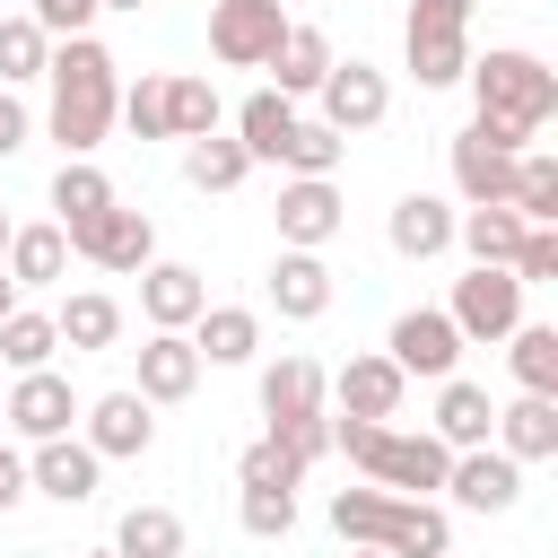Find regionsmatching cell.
I'll return each mask as SVG.
<instances>
[{"instance_id": "obj_22", "label": "cell", "mask_w": 558, "mask_h": 558, "mask_svg": "<svg viewBox=\"0 0 558 558\" xmlns=\"http://www.w3.org/2000/svg\"><path fill=\"white\" fill-rule=\"evenodd\" d=\"M488 427H497V401H488V384H471V375H445V384H436V418H427V436H436L445 453H471V445H488Z\"/></svg>"}, {"instance_id": "obj_49", "label": "cell", "mask_w": 558, "mask_h": 558, "mask_svg": "<svg viewBox=\"0 0 558 558\" xmlns=\"http://www.w3.org/2000/svg\"><path fill=\"white\" fill-rule=\"evenodd\" d=\"M96 9H122V17H131V9H148V0H96Z\"/></svg>"}, {"instance_id": "obj_24", "label": "cell", "mask_w": 558, "mask_h": 558, "mask_svg": "<svg viewBox=\"0 0 558 558\" xmlns=\"http://www.w3.org/2000/svg\"><path fill=\"white\" fill-rule=\"evenodd\" d=\"M270 305H279V323L331 314V262H323V253H279V262H270Z\"/></svg>"}, {"instance_id": "obj_47", "label": "cell", "mask_w": 558, "mask_h": 558, "mask_svg": "<svg viewBox=\"0 0 558 558\" xmlns=\"http://www.w3.org/2000/svg\"><path fill=\"white\" fill-rule=\"evenodd\" d=\"M9 235H17V218H9V209H0V262H9Z\"/></svg>"}, {"instance_id": "obj_35", "label": "cell", "mask_w": 558, "mask_h": 558, "mask_svg": "<svg viewBox=\"0 0 558 558\" xmlns=\"http://www.w3.org/2000/svg\"><path fill=\"white\" fill-rule=\"evenodd\" d=\"M253 174V157L235 148V131H209V140H183V183L192 192H235Z\"/></svg>"}, {"instance_id": "obj_11", "label": "cell", "mask_w": 558, "mask_h": 558, "mask_svg": "<svg viewBox=\"0 0 558 558\" xmlns=\"http://www.w3.org/2000/svg\"><path fill=\"white\" fill-rule=\"evenodd\" d=\"M78 445H87L96 462H140V453L157 445V410H148L131 384H113V392H96V401L78 410Z\"/></svg>"}, {"instance_id": "obj_36", "label": "cell", "mask_w": 558, "mask_h": 558, "mask_svg": "<svg viewBox=\"0 0 558 558\" xmlns=\"http://www.w3.org/2000/svg\"><path fill=\"white\" fill-rule=\"evenodd\" d=\"M506 209H514L523 227H558V157H549V148H523V157H514Z\"/></svg>"}, {"instance_id": "obj_28", "label": "cell", "mask_w": 558, "mask_h": 558, "mask_svg": "<svg viewBox=\"0 0 558 558\" xmlns=\"http://www.w3.org/2000/svg\"><path fill=\"white\" fill-rule=\"evenodd\" d=\"M296 140V105L288 96H270V87H253L244 105H235V148L253 157V166H279V148Z\"/></svg>"}, {"instance_id": "obj_48", "label": "cell", "mask_w": 558, "mask_h": 558, "mask_svg": "<svg viewBox=\"0 0 558 558\" xmlns=\"http://www.w3.org/2000/svg\"><path fill=\"white\" fill-rule=\"evenodd\" d=\"M0 314H17V288H9V270H0Z\"/></svg>"}, {"instance_id": "obj_46", "label": "cell", "mask_w": 558, "mask_h": 558, "mask_svg": "<svg viewBox=\"0 0 558 558\" xmlns=\"http://www.w3.org/2000/svg\"><path fill=\"white\" fill-rule=\"evenodd\" d=\"M17 506H26V453L0 436V514H17Z\"/></svg>"}, {"instance_id": "obj_30", "label": "cell", "mask_w": 558, "mask_h": 558, "mask_svg": "<svg viewBox=\"0 0 558 558\" xmlns=\"http://www.w3.org/2000/svg\"><path fill=\"white\" fill-rule=\"evenodd\" d=\"M52 357H61V331H52L44 305L0 314V375H35V366H52Z\"/></svg>"}, {"instance_id": "obj_8", "label": "cell", "mask_w": 558, "mask_h": 558, "mask_svg": "<svg viewBox=\"0 0 558 558\" xmlns=\"http://www.w3.org/2000/svg\"><path fill=\"white\" fill-rule=\"evenodd\" d=\"M384 113H392V78H384L375 61L349 52V61L323 70V87H314V122H331L340 140H357V131H375Z\"/></svg>"}, {"instance_id": "obj_4", "label": "cell", "mask_w": 558, "mask_h": 558, "mask_svg": "<svg viewBox=\"0 0 558 558\" xmlns=\"http://www.w3.org/2000/svg\"><path fill=\"white\" fill-rule=\"evenodd\" d=\"M462 87H471L480 113H497V122H514V131H532V140H541L549 113H558V70H549L541 52H523V44H488V52H471Z\"/></svg>"}, {"instance_id": "obj_38", "label": "cell", "mask_w": 558, "mask_h": 558, "mask_svg": "<svg viewBox=\"0 0 558 558\" xmlns=\"http://www.w3.org/2000/svg\"><path fill=\"white\" fill-rule=\"evenodd\" d=\"M340 157H349V140H340L331 122L296 113V140L279 148V174H340Z\"/></svg>"}, {"instance_id": "obj_41", "label": "cell", "mask_w": 558, "mask_h": 558, "mask_svg": "<svg viewBox=\"0 0 558 558\" xmlns=\"http://www.w3.org/2000/svg\"><path fill=\"white\" fill-rule=\"evenodd\" d=\"M235 488H305V471L262 436V445H244V453H235Z\"/></svg>"}, {"instance_id": "obj_53", "label": "cell", "mask_w": 558, "mask_h": 558, "mask_svg": "<svg viewBox=\"0 0 558 558\" xmlns=\"http://www.w3.org/2000/svg\"><path fill=\"white\" fill-rule=\"evenodd\" d=\"M201 9H209V0H201Z\"/></svg>"}, {"instance_id": "obj_33", "label": "cell", "mask_w": 558, "mask_h": 558, "mask_svg": "<svg viewBox=\"0 0 558 558\" xmlns=\"http://www.w3.org/2000/svg\"><path fill=\"white\" fill-rule=\"evenodd\" d=\"M453 244H462L480 270H506L514 244H523V218H514V209H453Z\"/></svg>"}, {"instance_id": "obj_23", "label": "cell", "mask_w": 558, "mask_h": 558, "mask_svg": "<svg viewBox=\"0 0 558 558\" xmlns=\"http://www.w3.org/2000/svg\"><path fill=\"white\" fill-rule=\"evenodd\" d=\"M183 340L201 349V366H253L262 357V314L253 305H201V323Z\"/></svg>"}, {"instance_id": "obj_9", "label": "cell", "mask_w": 558, "mask_h": 558, "mask_svg": "<svg viewBox=\"0 0 558 558\" xmlns=\"http://www.w3.org/2000/svg\"><path fill=\"white\" fill-rule=\"evenodd\" d=\"M384 357H392L410 384H445V375H462V331L445 323V305H410V314H392Z\"/></svg>"}, {"instance_id": "obj_1", "label": "cell", "mask_w": 558, "mask_h": 558, "mask_svg": "<svg viewBox=\"0 0 558 558\" xmlns=\"http://www.w3.org/2000/svg\"><path fill=\"white\" fill-rule=\"evenodd\" d=\"M44 87H52L44 131L61 140V157H96L105 131H113V105H122V61H113V44H105V35H70V44H52Z\"/></svg>"}, {"instance_id": "obj_7", "label": "cell", "mask_w": 558, "mask_h": 558, "mask_svg": "<svg viewBox=\"0 0 558 558\" xmlns=\"http://www.w3.org/2000/svg\"><path fill=\"white\" fill-rule=\"evenodd\" d=\"M70 262H87V270H105V279H140V270L157 262V218L113 201L105 218L70 227Z\"/></svg>"}, {"instance_id": "obj_6", "label": "cell", "mask_w": 558, "mask_h": 558, "mask_svg": "<svg viewBox=\"0 0 558 558\" xmlns=\"http://www.w3.org/2000/svg\"><path fill=\"white\" fill-rule=\"evenodd\" d=\"M78 384L61 375V366H35V375H9V392H0V427L17 436V445H52V436H78Z\"/></svg>"}, {"instance_id": "obj_2", "label": "cell", "mask_w": 558, "mask_h": 558, "mask_svg": "<svg viewBox=\"0 0 558 558\" xmlns=\"http://www.w3.org/2000/svg\"><path fill=\"white\" fill-rule=\"evenodd\" d=\"M331 532L340 549H384V558H453V514L436 497H392V488H331Z\"/></svg>"}, {"instance_id": "obj_45", "label": "cell", "mask_w": 558, "mask_h": 558, "mask_svg": "<svg viewBox=\"0 0 558 558\" xmlns=\"http://www.w3.org/2000/svg\"><path fill=\"white\" fill-rule=\"evenodd\" d=\"M35 140V113H26V96L17 87H0V157H17Z\"/></svg>"}, {"instance_id": "obj_52", "label": "cell", "mask_w": 558, "mask_h": 558, "mask_svg": "<svg viewBox=\"0 0 558 558\" xmlns=\"http://www.w3.org/2000/svg\"><path fill=\"white\" fill-rule=\"evenodd\" d=\"M0 392H9V375H0Z\"/></svg>"}, {"instance_id": "obj_12", "label": "cell", "mask_w": 558, "mask_h": 558, "mask_svg": "<svg viewBox=\"0 0 558 558\" xmlns=\"http://www.w3.org/2000/svg\"><path fill=\"white\" fill-rule=\"evenodd\" d=\"M323 392H331V418H401V401H410V375L384 357V349H357L340 375H323Z\"/></svg>"}, {"instance_id": "obj_21", "label": "cell", "mask_w": 558, "mask_h": 558, "mask_svg": "<svg viewBox=\"0 0 558 558\" xmlns=\"http://www.w3.org/2000/svg\"><path fill=\"white\" fill-rule=\"evenodd\" d=\"M148 410H166V401H192L201 392V349L183 340V331H148L140 340V384H131Z\"/></svg>"}, {"instance_id": "obj_32", "label": "cell", "mask_w": 558, "mask_h": 558, "mask_svg": "<svg viewBox=\"0 0 558 558\" xmlns=\"http://www.w3.org/2000/svg\"><path fill=\"white\" fill-rule=\"evenodd\" d=\"M218 122H227L218 87H209V78H192V70H166V140H209Z\"/></svg>"}, {"instance_id": "obj_19", "label": "cell", "mask_w": 558, "mask_h": 558, "mask_svg": "<svg viewBox=\"0 0 558 558\" xmlns=\"http://www.w3.org/2000/svg\"><path fill=\"white\" fill-rule=\"evenodd\" d=\"M340 52H331V35L314 26V17H288V35H279V52L262 61L270 70V96H288V105H305L314 87H323V70H331Z\"/></svg>"}, {"instance_id": "obj_17", "label": "cell", "mask_w": 558, "mask_h": 558, "mask_svg": "<svg viewBox=\"0 0 558 558\" xmlns=\"http://www.w3.org/2000/svg\"><path fill=\"white\" fill-rule=\"evenodd\" d=\"M384 244H392L401 262L453 253V201H445V192H401V201L384 209Z\"/></svg>"}, {"instance_id": "obj_13", "label": "cell", "mask_w": 558, "mask_h": 558, "mask_svg": "<svg viewBox=\"0 0 558 558\" xmlns=\"http://www.w3.org/2000/svg\"><path fill=\"white\" fill-rule=\"evenodd\" d=\"M288 35V9L279 0H209V52L227 70H262Z\"/></svg>"}, {"instance_id": "obj_55", "label": "cell", "mask_w": 558, "mask_h": 558, "mask_svg": "<svg viewBox=\"0 0 558 558\" xmlns=\"http://www.w3.org/2000/svg\"><path fill=\"white\" fill-rule=\"evenodd\" d=\"M183 558H192V549H183Z\"/></svg>"}, {"instance_id": "obj_16", "label": "cell", "mask_w": 558, "mask_h": 558, "mask_svg": "<svg viewBox=\"0 0 558 558\" xmlns=\"http://www.w3.org/2000/svg\"><path fill=\"white\" fill-rule=\"evenodd\" d=\"M96 488H105V462H96L78 436L26 445V497H52V506H87Z\"/></svg>"}, {"instance_id": "obj_18", "label": "cell", "mask_w": 558, "mask_h": 558, "mask_svg": "<svg viewBox=\"0 0 558 558\" xmlns=\"http://www.w3.org/2000/svg\"><path fill=\"white\" fill-rule=\"evenodd\" d=\"M488 445L506 453V462H558V401L549 392H514V401H497V427H488Z\"/></svg>"}, {"instance_id": "obj_34", "label": "cell", "mask_w": 558, "mask_h": 558, "mask_svg": "<svg viewBox=\"0 0 558 558\" xmlns=\"http://www.w3.org/2000/svg\"><path fill=\"white\" fill-rule=\"evenodd\" d=\"M105 549H113V558H183V514H174V506H131Z\"/></svg>"}, {"instance_id": "obj_44", "label": "cell", "mask_w": 558, "mask_h": 558, "mask_svg": "<svg viewBox=\"0 0 558 558\" xmlns=\"http://www.w3.org/2000/svg\"><path fill=\"white\" fill-rule=\"evenodd\" d=\"M471 9L480 0H410L401 35H471Z\"/></svg>"}, {"instance_id": "obj_15", "label": "cell", "mask_w": 558, "mask_h": 558, "mask_svg": "<svg viewBox=\"0 0 558 558\" xmlns=\"http://www.w3.org/2000/svg\"><path fill=\"white\" fill-rule=\"evenodd\" d=\"M445 166H453V209H506V192H514V157L488 148L480 122H462V131L445 140Z\"/></svg>"}, {"instance_id": "obj_14", "label": "cell", "mask_w": 558, "mask_h": 558, "mask_svg": "<svg viewBox=\"0 0 558 558\" xmlns=\"http://www.w3.org/2000/svg\"><path fill=\"white\" fill-rule=\"evenodd\" d=\"M436 497H453L462 514H514L523 506V462H506L497 445H471V453L445 462V488Z\"/></svg>"}, {"instance_id": "obj_29", "label": "cell", "mask_w": 558, "mask_h": 558, "mask_svg": "<svg viewBox=\"0 0 558 558\" xmlns=\"http://www.w3.org/2000/svg\"><path fill=\"white\" fill-rule=\"evenodd\" d=\"M497 349H506L514 392H549V401H558V323H514Z\"/></svg>"}, {"instance_id": "obj_43", "label": "cell", "mask_w": 558, "mask_h": 558, "mask_svg": "<svg viewBox=\"0 0 558 558\" xmlns=\"http://www.w3.org/2000/svg\"><path fill=\"white\" fill-rule=\"evenodd\" d=\"M26 17H35L52 44H70V35H96L105 9H96V0H26Z\"/></svg>"}, {"instance_id": "obj_51", "label": "cell", "mask_w": 558, "mask_h": 558, "mask_svg": "<svg viewBox=\"0 0 558 558\" xmlns=\"http://www.w3.org/2000/svg\"><path fill=\"white\" fill-rule=\"evenodd\" d=\"M87 558H113V549H87Z\"/></svg>"}, {"instance_id": "obj_37", "label": "cell", "mask_w": 558, "mask_h": 558, "mask_svg": "<svg viewBox=\"0 0 558 558\" xmlns=\"http://www.w3.org/2000/svg\"><path fill=\"white\" fill-rule=\"evenodd\" d=\"M44 61H52V35L17 9V17H0V87H35L44 78Z\"/></svg>"}, {"instance_id": "obj_25", "label": "cell", "mask_w": 558, "mask_h": 558, "mask_svg": "<svg viewBox=\"0 0 558 558\" xmlns=\"http://www.w3.org/2000/svg\"><path fill=\"white\" fill-rule=\"evenodd\" d=\"M52 331H61V349H70V357H96V349H113V340H122V305H113L105 288H70V296L52 305Z\"/></svg>"}, {"instance_id": "obj_39", "label": "cell", "mask_w": 558, "mask_h": 558, "mask_svg": "<svg viewBox=\"0 0 558 558\" xmlns=\"http://www.w3.org/2000/svg\"><path fill=\"white\" fill-rule=\"evenodd\" d=\"M113 122H122L131 140H166V70H140V78L122 87V105H113Z\"/></svg>"}, {"instance_id": "obj_42", "label": "cell", "mask_w": 558, "mask_h": 558, "mask_svg": "<svg viewBox=\"0 0 558 558\" xmlns=\"http://www.w3.org/2000/svg\"><path fill=\"white\" fill-rule=\"evenodd\" d=\"M523 288H549L558 279V227H523V244H514V262H506Z\"/></svg>"}, {"instance_id": "obj_5", "label": "cell", "mask_w": 558, "mask_h": 558, "mask_svg": "<svg viewBox=\"0 0 558 558\" xmlns=\"http://www.w3.org/2000/svg\"><path fill=\"white\" fill-rule=\"evenodd\" d=\"M523 296H532V288H523L514 270H480V262H471V270L453 279V296H445V323L462 331V349H497L514 323H532Z\"/></svg>"}, {"instance_id": "obj_54", "label": "cell", "mask_w": 558, "mask_h": 558, "mask_svg": "<svg viewBox=\"0 0 558 558\" xmlns=\"http://www.w3.org/2000/svg\"><path fill=\"white\" fill-rule=\"evenodd\" d=\"M279 9H288V0H279Z\"/></svg>"}, {"instance_id": "obj_10", "label": "cell", "mask_w": 558, "mask_h": 558, "mask_svg": "<svg viewBox=\"0 0 558 558\" xmlns=\"http://www.w3.org/2000/svg\"><path fill=\"white\" fill-rule=\"evenodd\" d=\"M270 218H279V253H323V244L340 235L349 201H340V183H331V174H288V183H279V201H270Z\"/></svg>"}, {"instance_id": "obj_20", "label": "cell", "mask_w": 558, "mask_h": 558, "mask_svg": "<svg viewBox=\"0 0 558 558\" xmlns=\"http://www.w3.org/2000/svg\"><path fill=\"white\" fill-rule=\"evenodd\" d=\"M201 305H209V279H201L192 262H148V270H140V314H148V331H192Z\"/></svg>"}, {"instance_id": "obj_50", "label": "cell", "mask_w": 558, "mask_h": 558, "mask_svg": "<svg viewBox=\"0 0 558 558\" xmlns=\"http://www.w3.org/2000/svg\"><path fill=\"white\" fill-rule=\"evenodd\" d=\"M340 558H384V549H340Z\"/></svg>"}, {"instance_id": "obj_3", "label": "cell", "mask_w": 558, "mask_h": 558, "mask_svg": "<svg viewBox=\"0 0 558 558\" xmlns=\"http://www.w3.org/2000/svg\"><path fill=\"white\" fill-rule=\"evenodd\" d=\"M262 436L296 471H314L331 453V392H323V366L314 357H270L262 366Z\"/></svg>"}, {"instance_id": "obj_40", "label": "cell", "mask_w": 558, "mask_h": 558, "mask_svg": "<svg viewBox=\"0 0 558 558\" xmlns=\"http://www.w3.org/2000/svg\"><path fill=\"white\" fill-rule=\"evenodd\" d=\"M235 523L253 541H288L296 532V488H235Z\"/></svg>"}, {"instance_id": "obj_26", "label": "cell", "mask_w": 558, "mask_h": 558, "mask_svg": "<svg viewBox=\"0 0 558 558\" xmlns=\"http://www.w3.org/2000/svg\"><path fill=\"white\" fill-rule=\"evenodd\" d=\"M122 192H113V174L96 166V157H61V174H52V227L70 235V227H87V218H105Z\"/></svg>"}, {"instance_id": "obj_31", "label": "cell", "mask_w": 558, "mask_h": 558, "mask_svg": "<svg viewBox=\"0 0 558 558\" xmlns=\"http://www.w3.org/2000/svg\"><path fill=\"white\" fill-rule=\"evenodd\" d=\"M401 70L418 78V96L462 87V70H471V35H401Z\"/></svg>"}, {"instance_id": "obj_27", "label": "cell", "mask_w": 558, "mask_h": 558, "mask_svg": "<svg viewBox=\"0 0 558 558\" xmlns=\"http://www.w3.org/2000/svg\"><path fill=\"white\" fill-rule=\"evenodd\" d=\"M0 270H9L17 296H26V288H52V279H70V235H61L52 218H35V227L9 235V262H0Z\"/></svg>"}]
</instances>
